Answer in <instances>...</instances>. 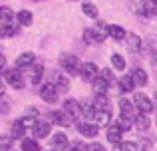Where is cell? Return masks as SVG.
<instances>
[{
  "instance_id": "obj_1",
  "label": "cell",
  "mask_w": 157,
  "mask_h": 151,
  "mask_svg": "<svg viewBox=\"0 0 157 151\" xmlns=\"http://www.w3.org/2000/svg\"><path fill=\"white\" fill-rule=\"evenodd\" d=\"M4 80H6L14 89H22L24 88V80H22V74H20L18 68H8V70H4Z\"/></svg>"
},
{
  "instance_id": "obj_2",
  "label": "cell",
  "mask_w": 157,
  "mask_h": 151,
  "mask_svg": "<svg viewBox=\"0 0 157 151\" xmlns=\"http://www.w3.org/2000/svg\"><path fill=\"white\" fill-rule=\"evenodd\" d=\"M60 66L72 76H78V72H80V62H78V58L76 56H70V54H64L60 58Z\"/></svg>"
},
{
  "instance_id": "obj_3",
  "label": "cell",
  "mask_w": 157,
  "mask_h": 151,
  "mask_svg": "<svg viewBox=\"0 0 157 151\" xmlns=\"http://www.w3.org/2000/svg\"><path fill=\"white\" fill-rule=\"evenodd\" d=\"M78 74L82 76L84 81H94L98 77V74H100V68H98L94 62H86V64L80 66V72H78Z\"/></svg>"
},
{
  "instance_id": "obj_4",
  "label": "cell",
  "mask_w": 157,
  "mask_h": 151,
  "mask_svg": "<svg viewBox=\"0 0 157 151\" xmlns=\"http://www.w3.org/2000/svg\"><path fill=\"white\" fill-rule=\"evenodd\" d=\"M133 105L139 109V113H149L151 109H153V104H151V100L145 96V93H135L133 96Z\"/></svg>"
},
{
  "instance_id": "obj_5",
  "label": "cell",
  "mask_w": 157,
  "mask_h": 151,
  "mask_svg": "<svg viewBox=\"0 0 157 151\" xmlns=\"http://www.w3.org/2000/svg\"><path fill=\"white\" fill-rule=\"evenodd\" d=\"M40 97H42L46 104H56L58 101V89L54 84H44L40 88Z\"/></svg>"
},
{
  "instance_id": "obj_6",
  "label": "cell",
  "mask_w": 157,
  "mask_h": 151,
  "mask_svg": "<svg viewBox=\"0 0 157 151\" xmlns=\"http://www.w3.org/2000/svg\"><path fill=\"white\" fill-rule=\"evenodd\" d=\"M48 119H50V123L64 125V127H68V125L72 123V117H70L68 113L64 111V109H58V111H50V113H48Z\"/></svg>"
},
{
  "instance_id": "obj_7",
  "label": "cell",
  "mask_w": 157,
  "mask_h": 151,
  "mask_svg": "<svg viewBox=\"0 0 157 151\" xmlns=\"http://www.w3.org/2000/svg\"><path fill=\"white\" fill-rule=\"evenodd\" d=\"M50 141H52V147L56 149V151H64V149H68V145H70L68 135H66V133H62V131L54 133Z\"/></svg>"
},
{
  "instance_id": "obj_8",
  "label": "cell",
  "mask_w": 157,
  "mask_h": 151,
  "mask_svg": "<svg viewBox=\"0 0 157 151\" xmlns=\"http://www.w3.org/2000/svg\"><path fill=\"white\" fill-rule=\"evenodd\" d=\"M32 131H34V137H38V139H42V137H48L50 135V123L48 121H34V125H32Z\"/></svg>"
},
{
  "instance_id": "obj_9",
  "label": "cell",
  "mask_w": 157,
  "mask_h": 151,
  "mask_svg": "<svg viewBox=\"0 0 157 151\" xmlns=\"http://www.w3.org/2000/svg\"><path fill=\"white\" fill-rule=\"evenodd\" d=\"M92 119L96 121L98 127H101V125H107V123L111 121V111H109V109H96V113H94Z\"/></svg>"
},
{
  "instance_id": "obj_10",
  "label": "cell",
  "mask_w": 157,
  "mask_h": 151,
  "mask_svg": "<svg viewBox=\"0 0 157 151\" xmlns=\"http://www.w3.org/2000/svg\"><path fill=\"white\" fill-rule=\"evenodd\" d=\"M78 131L84 137H96L98 135V125L96 123H88V121H80L78 123Z\"/></svg>"
},
{
  "instance_id": "obj_11",
  "label": "cell",
  "mask_w": 157,
  "mask_h": 151,
  "mask_svg": "<svg viewBox=\"0 0 157 151\" xmlns=\"http://www.w3.org/2000/svg\"><path fill=\"white\" fill-rule=\"evenodd\" d=\"M32 64H34V54H32V52H24V54H20L18 58H16V68H18V70L30 68Z\"/></svg>"
},
{
  "instance_id": "obj_12",
  "label": "cell",
  "mask_w": 157,
  "mask_h": 151,
  "mask_svg": "<svg viewBox=\"0 0 157 151\" xmlns=\"http://www.w3.org/2000/svg\"><path fill=\"white\" fill-rule=\"evenodd\" d=\"M121 137H123V129L119 127L117 123H113V125H109V127H107V139H109L111 143L121 141Z\"/></svg>"
},
{
  "instance_id": "obj_13",
  "label": "cell",
  "mask_w": 157,
  "mask_h": 151,
  "mask_svg": "<svg viewBox=\"0 0 157 151\" xmlns=\"http://www.w3.org/2000/svg\"><path fill=\"white\" fill-rule=\"evenodd\" d=\"M52 80H54V85H56L58 92H68V89H70V81H68L66 76H62V74L56 72V74L52 76Z\"/></svg>"
},
{
  "instance_id": "obj_14",
  "label": "cell",
  "mask_w": 157,
  "mask_h": 151,
  "mask_svg": "<svg viewBox=\"0 0 157 151\" xmlns=\"http://www.w3.org/2000/svg\"><path fill=\"white\" fill-rule=\"evenodd\" d=\"M107 36H111L115 42H121V40H125V30L117 24H111V26H107Z\"/></svg>"
},
{
  "instance_id": "obj_15",
  "label": "cell",
  "mask_w": 157,
  "mask_h": 151,
  "mask_svg": "<svg viewBox=\"0 0 157 151\" xmlns=\"http://www.w3.org/2000/svg\"><path fill=\"white\" fill-rule=\"evenodd\" d=\"M129 76H131V80H133L135 85H145L147 84V72L141 70V68H135L133 74H129Z\"/></svg>"
},
{
  "instance_id": "obj_16",
  "label": "cell",
  "mask_w": 157,
  "mask_h": 151,
  "mask_svg": "<svg viewBox=\"0 0 157 151\" xmlns=\"http://www.w3.org/2000/svg\"><path fill=\"white\" fill-rule=\"evenodd\" d=\"M64 111L68 113L70 117H78V113H80L82 109H80V104H78L76 100H68L64 104Z\"/></svg>"
},
{
  "instance_id": "obj_17",
  "label": "cell",
  "mask_w": 157,
  "mask_h": 151,
  "mask_svg": "<svg viewBox=\"0 0 157 151\" xmlns=\"http://www.w3.org/2000/svg\"><path fill=\"white\" fill-rule=\"evenodd\" d=\"M92 30H94V34H96L98 44H100V42H104V40L107 38V24H104V22H98L96 26L92 28Z\"/></svg>"
},
{
  "instance_id": "obj_18",
  "label": "cell",
  "mask_w": 157,
  "mask_h": 151,
  "mask_svg": "<svg viewBox=\"0 0 157 151\" xmlns=\"http://www.w3.org/2000/svg\"><path fill=\"white\" fill-rule=\"evenodd\" d=\"M18 34V26H14V24L10 22H4L2 26H0V36L2 38H12V36Z\"/></svg>"
},
{
  "instance_id": "obj_19",
  "label": "cell",
  "mask_w": 157,
  "mask_h": 151,
  "mask_svg": "<svg viewBox=\"0 0 157 151\" xmlns=\"http://www.w3.org/2000/svg\"><path fill=\"white\" fill-rule=\"evenodd\" d=\"M44 76V66L42 64H36L34 68L30 70V84H40Z\"/></svg>"
},
{
  "instance_id": "obj_20",
  "label": "cell",
  "mask_w": 157,
  "mask_h": 151,
  "mask_svg": "<svg viewBox=\"0 0 157 151\" xmlns=\"http://www.w3.org/2000/svg\"><path fill=\"white\" fill-rule=\"evenodd\" d=\"M16 20H18L20 26H30L32 20H34V16H32L30 10H20L18 14H16Z\"/></svg>"
},
{
  "instance_id": "obj_21",
  "label": "cell",
  "mask_w": 157,
  "mask_h": 151,
  "mask_svg": "<svg viewBox=\"0 0 157 151\" xmlns=\"http://www.w3.org/2000/svg\"><path fill=\"white\" fill-rule=\"evenodd\" d=\"M131 101L127 100H119V109H121V115L127 117V119H133V108H131Z\"/></svg>"
},
{
  "instance_id": "obj_22",
  "label": "cell",
  "mask_w": 157,
  "mask_h": 151,
  "mask_svg": "<svg viewBox=\"0 0 157 151\" xmlns=\"http://www.w3.org/2000/svg\"><path fill=\"white\" fill-rule=\"evenodd\" d=\"M133 88H135V84H133V80H131V76H123V77H119V89L121 92H133Z\"/></svg>"
},
{
  "instance_id": "obj_23",
  "label": "cell",
  "mask_w": 157,
  "mask_h": 151,
  "mask_svg": "<svg viewBox=\"0 0 157 151\" xmlns=\"http://www.w3.org/2000/svg\"><path fill=\"white\" fill-rule=\"evenodd\" d=\"M24 131H26V127H24L22 125V121H14V123H12V139H20V137H24Z\"/></svg>"
},
{
  "instance_id": "obj_24",
  "label": "cell",
  "mask_w": 157,
  "mask_h": 151,
  "mask_svg": "<svg viewBox=\"0 0 157 151\" xmlns=\"http://www.w3.org/2000/svg\"><path fill=\"white\" fill-rule=\"evenodd\" d=\"M113 151H139V149H137V145H135L133 141H117Z\"/></svg>"
},
{
  "instance_id": "obj_25",
  "label": "cell",
  "mask_w": 157,
  "mask_h": 151,
  "mask_svg": "<svg viewBox=\"0 0 157 151\" xmlns=\"http://www.w3.org/2000/svg\"><path fill=\"white\" fill-rule=\"evenodd\" d=\"M94 105H96L98 109H109L107 105H109V100H107L105 93H98L96 97H94Z\"/></svg>"
},
{
  "instance_id": "obj_26",
  "label": "cell",
  "mask_w": 157,
  "mask_h": 151,
  "mask_svg": "<svg viewBox=\"0 0 157 151\" xmlns=\"http://www.w3.org/2000/svg\"><path fill=\"white\" fill-rule=\"evenodd\" d=\"M92 84H94V89H96V93H105V92H107V88H109V84H107L105 80H101L100 76H98L96 80L92 81Z\"/></svg>"
},
{
  "instance_id": "obj_27",
  "label": "cell",
  "mask_w": 157,
  "mask_h": 151,
  "mask_svg": "<svg viewBox=\"0 0 157 151\" xmlns=\"http://www.w3.org/2000/svg\"><path fill=\"white\" fill-rule=\"evenodd\" d=\"M125 38L129 40V42H127V46H129V50L137 52L139 48H141V40H139V36H135V34H125Z\"/></svg>"
},
{
  "instance_id": "obj_28",
  "label": "cell",
  "mask_w": 157,
  "mask_h": 151,
  "mask_svg": "<svg viewBox=\"0 0 157 151\" xmlns=\"http://www.w3.org/2000/svg\"><path fill=\"white\" fill-rule=\"evenodd\" d=\"M133 119H135V123H137L139 129H147V127L151 125V121H149V117H147V113H139V115H135Z\"/></svg>"
},
{
  "instance_id": "obj_29",
  "label": "cell",
  "mask_w": 157,
  "mask_h": 151,
  "mask_svg": "<svg viewBox=\"0 0 157 151\" xmlns=\"http://www.w3.org/2000/svg\"><path fill=\"white\" fill-rule=\"evenodd\" d=\"M0 20L2 22H10V20H14V10L8 6H0Z\"/></svg>"
},
{
  "instance_id": "obj_30",
  "label": "cell",
  "mask_w": 157,
  "mask_h": 151,
  "mask_svg": "<svg viewBox=\"0 0 157 151\" xmlns=\"http://www.w3.org/2000/svg\"><path fill=\"white\" fill-rule=\"evenodd\" d=\"M80 109L84 111V115L88 117V119H92V117H94V113H96V108H94V104H92V101H84V104L80 105Z\"/></svg>"
},
{
  "instance_id": "obj_31",
  "label": "cell",
  "mask_w": 157,
  "mask_h": 151,
  "mask_svg": "<svg viewBox=\"0 0 157 151\" xmlns=\"http://www.w3.org/2000/svg\"><path fill=\"white\" fill-rule=\"evenodd\" d=\"M111 64H113V68H115V70H119V72L125 70V58H121L119 54L111 56Z\"/></svg>"
},
{
  "instance_id": "obj_32",
  "label": "cell",
  "mask_w": 157,
  "mask_h": 151,
  "mask_svg": "<svg viewBox=\"0 0 157 151\" xmlns=\"http://www.w3.org/2000/svg\"><path fill=\"white\" fill-rule=\"evenodd\" d=\"M82 10H84V14L90 16V18H96V16H98V8L94 6L92 2H84V4H82Z\"/></svg>"
},
{
  "instance_id": "obj_33",
  "label": "cell",
  "mask_w": 157,
  "mask_h": 151,
  "mask_svg": "<svg viewBox=\"0 0 157 151\" xmlns=\"http://www.w3.org/2000/svg\"><path fill=\"white\" fill-rule=\"evenodd\" d=\"M22 151H40V145L36 139H24L22 141Z\"/></svg>"
},
{
  "instance_id": "obj_34",
  "label": "cell",
  "mask_w": 157,
  "mask_h": 151,
  "mask_svg": "<svg viewBox=\"0 0 157 151\" xmlns=\"http://www.w3.org/2000/svg\"><path fill=\"white\" fill-rule=\"evenodd\" d=\"M12 137L10 135H0V151H8L12 147Z\"/></svg>"
},
{
  "instance_id": "obj_35",
  "label": "cell",
  "mask_w": 157,
  "mask_h": 151,
  "mask_svg": "<svg viewBox=\"0 0 157 151\" xmlns=\"http://www.w3.org/2000/svg\"><path fill=\"white\" fill-rule=\"evenodd\" d=\"M84 40L88 44H98V40H96V34H94V30L92 28H88V30L84 32Z\"/></svg>"
},
{
  "instance_id": "obj_36",
  "label": "cell",
  "mask_w": 157,
  "mask_h": 151,
  "mask_svg": "<svg viewBox=\"0 0 157 151\" xmlns=\"http://www.w3.org/2000/svg\"><path fill=\"white\" fill-rule=\"evenodd\" d=\"M98 76H100L101 80H105L107 84H113V74H111L109 70H101V72H100V74H98Z\"/></svg>"
},
{
  "instance_id": "obj_37",
  "label": "cell",
  "mask_w": 157,
  "mask_h": 151,
  "mask_svg": "<svg viewBox=\"0 0 157 151\" xmlns=\"http://www.w3.org/2000/svg\"><path fill=\"white\" fill-rule=\"evenodd\" d=\"M20 121H22V125H24V127H32L36 119H34V117H28V115H26V117H22Z\"/></svg>"
},
{
  "instance_id": "obj_38",
  "label": "cell",
  "mask_w": 157,
  "mask_h": 151,
  "mask_svg": "<svg viewBox=\"0 0 157 151\" xmlns=\"http://www.w3.org/2000/svg\"><path fill=\"white\" fill-rule=\"evenodd\" d=\"M6 111H8V100L2 97V100H0V113H6Z\"/></svg>"
},
{
  "instance_id": "obj_39",
  "label": "cell",
  "mask_w": 157,
  "mask_h": 151,
  "mask_svg": "<svg viewBox=\"0 0 157 151\" xmlns=\"http://www.w3.org/2000/svg\"><path fill=\"white\" fill-rule=\"evenodd\" d=\"M88 151H105V147H104L101 143H92V145L88 147Z\"/></svg>"
},
{
  "instance_id": "obj_40",
  "label": "cell",
  "mask_w": 157,
  "mask_h": 151,
  "mask_svg": "<svg viewBox=\"0 0 157 151\" xmlns=\"http://www.w3.org/2000/svg\"><path fill=\"white\" fill-rule=\"evenodd\" d=\"M26 115H32V117H36V115H38V109H34V108H28V109H26Z\"/></svg>"
},
{
  "instance_id": "obj_41",
  "label": "cell",
  "mask_w": 157,
  "mask_h": 151,
  "mask_svg": "<svg viewBox=\"0 0 157 151\" xmlns=\"http://www.w3.org/2000/svg\"><path fill=\"white\" fill-rule=\"evenodd\" d=\"M2 70H6V58L0 54V72H2Z\"/></svg>"
},
{
  "instance_id": "obj_42",
  "label": "cell",
  "mask_w": 157,
  "mask_h": 151,
  "mask_svg": "<svg viewBox=\"0 0 157 151\" xmlns=\"http://www.w3.org/2000/svg\"><path fill=\"white\" fill-rule=\"evenodd\" d=\"M68 151H84V145H82V143H76L74 147H70Z\"/></svg>"
},
{
  "instance_id": "obj_43",
  "label": "cell",
  "mask_w": 157,
  "mask_h": 151,
  "mask_svg": "<svg viewBox=\"0 0 157 151\" xmlns=\"http://www.w3.org/2000/svg\"><path fill=\"white\" fill-rule=\"evenodd\" d=\"M153 64H157V52L153 54Z\"/></svg>"
},
{
  "instance_id": "obj_44",
  "label": "cell",
  "mask_w": 157,
  "mask_h": 151,
  "mask_svg": "<svg viewBox=\"0 0 157 151\" xmlns=\"http://www.w3.org/2000/svg\"><path fill=\"white\" fill-rule=\"evenodd\" d=\"M0 96H2V80H0Z\"/></svg>"
},
{
  "instance_id": "obj_45",
  "label": "cell",
  "mask_w": 157,
  "mask_h": 151,
  "mask_svg": "<svg viewBox=\"0 0 157 151\" xmlns=\"http://www.w3.org/2000/svg\"><path fill=\"white\" fill-rule=\"evenodd\" d=\"M52 151H56V149H52Z\"/></svg>"
},
{
  "instance_id": "obj_46",
  "label": "cell",
  "mask_w": 157,
  "mask_h": 151,
  "mask_svg": "<svg viewBox=\"0 0 157 151\" xmlns=\"http://www.w3.org/2000/svg\"><path fill=\"white\" fill-rule=\"evenodd\" d=\"M155 2H157V0H155Z\"/></svg>"
}]
</instances>
